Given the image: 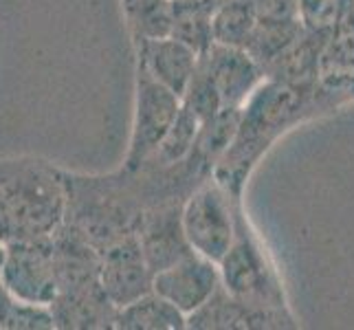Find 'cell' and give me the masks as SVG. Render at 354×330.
<instances>
[{"instance_id":"cell-12","label":"cell","mask_w":354,"mask_h":330,"mask_svg":"<svg viewBox=\"0 0 354 330\" xmlns=\"http://www.w3.org/2000/svg\"><path fill=\"white\" fill-rule=\"evenodd\" d=\"M134 44H137L139 66H143L156 82H161L165 89L178 97L185 95L198 64V53L194 48L172 35L134 40Z\"/></svg>"},{"instance_id":"cell-14","label":"cell","mask_w":354,"mask_h":330,"mask_svg":"<svg viewBox=\"0 0 354 330\" xmlns=\"http://www.w3.org/2000/svg\"><path fill=\"white\" fill-rule=\"evenodd\" d=\"M115 328L119 330H183L187 317L174 304L150 291L126 306L117 309Z\"/></svg>"},{"instance_id":"cell-4","label":"cell","mask_w":354,"mask_h":330,"mask_svg":"<svg viewBox=\"0 0 354 330\" xmlns=\"http://www.w3.org/2000/svg\"><path fill=\"white\" fill-rule=\"evenodd\" d=\"M242 201H234L214 178L194 190L180 205V223L189 247L214 260L227 253L236 234V210Z\"/></svg>"},{"instance_id":"cell-7","label":"cell","mask_w":354,"mask_h":330,"mask_svg":"<svg viewBox=\"0 0 354 330\" xmlns=\"http://www.w3.org/2000/svg\"><path fill=\"white\" fill-rule=\"evenodd\" d=\"M152 277L137 234L124 236L100 251V286L115 309L150 293Z\"/></svg>"},{"instance_id":"cell-19","label":"cell","mask_w":354,"mask_h":330,"mask_svg":"<svg viewBox=\"0 0 354 330\" xmlns=\"http://www.w3.org/2000/svg\"><path fill=\"white\" fill-rule=\"evenodd\" d=\"M124 9L134 40L169 35L172 0H124Z\"/></svg>"},{"instance_id":"cell-18","label":"cell","mask_w":354,"mask_h":330,"mask_svg":"<svg viewBox=\"0 0 354 330\" xmlns=\"http://www.w3.org/2000/svg\"><path fill=\"white\" fill-rule=\"evenodd\" d=\"M201 124L203 121L198 119V115L194 113V110H189L187 106H183L180 102V110L174 119V124L169 126L165 137L161 139L158 148L154 150V154L148 161L156 165H174V163H180L183 158H187L194 143H196Z\"/></svg>"},{"instance_id":"cell-1","label":"cell","mask_w":354,"mask_h":330,"mask_svg":"<svg viewBox=\"0 0 354 330\" xmlns=\"http://www.w3.org/2000/svg\"><path fill=\"white\" fill-rule=\"evenodd\" d=\"M326 115L333 113L319 93V82L317 89L301 91L264 80L244 102L236 134L216 163L212 178L234 201H242L244 187L268 150L290 130Z\"/></svg>"},{"instance_id":"cell-8","label":"cell","mask_w":354,"mask_h":330,"mask_svg":"<svg viewBox=\"0 0 354 330\" xmlns=\"http://www.w3.org/2000/svg\"><path fill=\"white\" fill-rule=\"evenodd\" d=\"M218 286H221L218 264L196 251H189L174 264L156 271L152 277V291L174 304L185 317L198 311Z\"/></svg>"},{"instance_id":"cell-22","label":"cell","mask_w":354,"mask_h":330,"mask_svg":"<svg viewBox=\"0 0 354 330\" xmlns=\"http://www.w3.org/2000/svg\"><path fill=\"white\" fill-rule=\"evenodd\" d=\"M255 18L260 22H288L299 20L297 0H251Z\"/></svg>"},{"instance_id":"cell-10","label":"cell","mask_w":354,"mask_h":330,"mask_svg":"<svg viewBox=\"0 0 354 330\" xmlns=\"http://www.w3.org/2000/svg\"><path fill=\"white\" fill-rule=\"evenodd\" d=\"M180 205L183 203H163L145 210L137 225V240L141 251L148 260L152 273L174 264L183 255L194 251L185 238L180 223Z\"/></svg>"},{"instance_id":"cell-9","label":"cell","mask_w":354,"mask_h":330,"mask_svg":"<svg viewBox=\"0 0 354 330\" xmlns=\"http://www.w3.org/2000/svg\"><path fill=\"white\" fill-rule=\"evenodd\" d=\"M198 62L209 75L223 108H242L251 93L266 80L264 68L244 48L212 44L198 55Z\"/></svg>"},{"instance_id":"cell-21","label":"cell","mask_w":354,"mask_h":330,"mask_svg":"<svg viewBox=\"0 0 354 330\" xmlns=\"http://www.w3.org/2000/svg\"><path fill=\"white\" fill-rule=\"evenodd\" d=\"M352 3L354 0H297V16L306 31L328 35Z\"/></svg>"},{"instance_id":"cell-6","label":"cell","mask_w":354,"mask_h":330,"mask_svg":"<svg viewBox=\"0 0 354 330\" xmlns=\"http://www.w3.org/2000/svg\"><path fill=\"white\" fill-rule=\"evenodd\" d=\"M0 284L24 302L51 306L57 295L51 236L5 242Z\"/></svg>"},{"instance_id":"cell-17","label":"cell","mask_w":354,"mask_h":330,"mask_svg":"<svg viewBox=\"0 0 354 330\" xmlns=\"http://www.w3.org/2000/svg\"><path fill=\"white\" fill-rule=\"evenodd\" d=\"M301 31L304 27L299 20H288V22H260L258 20L247 46H244V51L264 68L271 64L277 55H282L286 48L299 38Z\"/></svg>"},{"instance_id":"cell-16","label":"cell","mask_w":354,"mask_h":330,"mask_svg":"<svg viewBox=\"0 0 354 330\" xmlns=\"http://www.w3.org/2000/svg\"><path fill=\"white\" fill-rule=\"evenodd\" d=\"M255 11L251 0H231L212 14L214 44L244 48L255 29Z\"/></svg>"},{"instance_id":"cell-13","label":"cell","mask_w":354,"mask_h":330,"mask_svg":"<svg viewBox=\"0 0 354 330\" xmlns=\"http://www.w3.org/2000/svg\"><path fill=\"white\" fill-rule=\"evenodd\" d=\"M55 328H115L117 309L104 295L102 286L57 293L48 306Z\"/></svg>"},{"instance_id":"cell-23","label":"cell","mask_w":354,"mask_h":330,"mask_svg":"<svg viewBox=\"0 0 354 330\" xmlns=\"http://www.w3.org/2000/svg\"><path fill=\"white\" fill-rule=\"evenodd\" d=\"M3 255H5V244L0 242V266H3Z\"/></svg>"},{"instance_id":"cell-20","label":"cell","mask_w":354,"mask_h":330,"mask_svg":"<svg viewBox=\"0 0 354 330\" xmlns=\"http://www.w3.org/2000/svg\"><path fill=\"white\" fill-rule=\"evenodd\" d=\"M55 328L48 306L16 297L0 284V330H51Z\"/></svg>"},{"instance_id":"cell-5","label":"cell","mask_w":354,"mask_h":330,"mask_svg":"<svg viewBox=\"0 0 354 330\" xmlns=\"http://www.w3.org/2000/svg\"><path fill=\"white\" fill-rule=\"evenodd\" d=\"M180 110V97L156 82L137 64L134 75V113L124 169H137L154 154Z\"/></svg>"},{"instance_id":"cell-3","label":"cell","mask_w":354,"mask_h":330,"mask_svg":"<svg viewBox=\"0 0 354 330\" xmlns=\"http://www.w3.org/2000/svg\"><path fill=\"white\" fill-rule=\"evenodd\" d=\"M221 284L234 297L258 309L282 315H295L286 300V288L266 242L244 212V203L236 210V234L227 253L218 262Z\"/></svg>"},{"instance_id":"cell-15","label":"cell","mask_w":354,"mask_h":330,"mask_svg":"<svg viewBox=\"0 0 354 330\" xmlns=\"http://www.w3.org/2000/svg\"><path fill=\"white\" fill-rule=\"evenodd\" d=\"M169 35L203 55L214 44L212 9L205 7L201 0H172Z\"/></svg>"},{"instance_id":"cell-2","label":"cell","mask_w":354,"mask_h":330,"mask_svg":"<svg viewBox=\"0 0 354 330\" xmlns=\"http://www.w3.org/2000/svg\"><path fill=\"white\" fill-rule=\"evenodd\" d=\"M64 210L62 169L40 158H0V242L51 236Z\"/></svg>"},{"instance_id":"cell-11","label":"cell","mask_w":354,"mask_h":330,"mask_svg":"<svg viewBox=\"0 0 354 330\" xmlns=\"http://www.w3.org/2000/svg\"><path fill=\"white\" fill-rule=\"evenodd\" d=\"M299 322L295 315H282L266 309H258L253 304L234 297L223 288L214 291L198 311L187 315V328L196 330H216V328H297Z\"/></svg>"}]
</instances>
